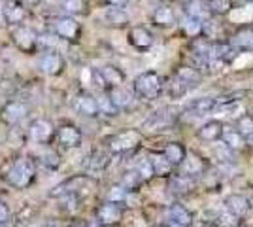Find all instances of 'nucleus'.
<instances>
[{
	"label": "nucleus",
	"instance_id": "2",
	"mask_svg": "<svg viewBox=\"0 0 253 227\" xmlns=\"http://www.w3.org/2000/svg\"><path fill=\"white\" fill-rule=\"evenodd\" d=\"M132 89L140 98H146V100H153L157 98L163 89H165V82L161 74H157L155 70H148V72H142L134 78V84Z\"/></svg>",
	"mask_w": 253,
	"mask_h": 227
},
{
	"label": "nucleus",
	"instance_id": "1",
	"mask_svg": "<svg viewBox=\"0 0 253 227\" xmlns=\"http://www.w3.org/2000/svg\"><path fill=\"white\" fill-rule=\"evenodd\" d=\"M34 176H36L34 163L31 159H19L8 167V171L4 173V180L13 189H25L34 182Z\"/></svg>",
	"mask_w": 253,
	"mask_h": 227
},
{
	"label": "nucleus",
	"instance_id": "10",
	"mask_svg": "<svg viewBox=\"0 0 253 227\" xmlns=\"http://www.w3.org/2000/svg\"><path fill=\"white\" fill-rule=\"evenodd\" d=\"M138 146V135L128 131V133H121L116 135L108 140V148L112 153H125V151H132Z\"/></svg>",
	"mask_w": 253,
	"mask_h": 227
},
{
	"label": "nucleus",
	"instance_id": "38",
	"mask_svg": "<svg viewBox=\"0 0 253 227\" xmlns=\"http://www.w3.org/2000/svg\"><path fill=\"white\" fill-rule=\"evenodd\" d=\"M187 8H189L187 13L193 15V17H199L201 21H204V19L210 17V11H208V8H206V2H195V0H193Z\"/></svg>",
	"mask_w": 253,
	"mask_h": 227
},
{
	"label": "nucleus",
	"instance_id": "51",
	"mask_svg": "<svg viewBox=\"0 0 253 227\" xmlns=\"http://www.w3.org/2000/svg\"><path fill=\"white\" fill-rule=\"evenodd\" d=\"M2 27H6V21H4V17H2V11H0V29Z\"/></svg>",
	"mask_w": 253,
	"mask_h": 227
},
{
	"label": "nucleus",
	"instance_id": "36",
	"mask_svg": "<svg viewBox=\"0 0 253 227\" xmlns=\"http://www.w3.org/2000/svg\"><path fill=\"white\" fill-rule=\"evenodd\" d=\"M126 199H128V189L123 187V185H114V187H110V191H108V195H106V201L117 203V205L125 203Z\"/></svg>",
	"mask_w": 253,
	"mask_h": 227
},
{
	"label": "nucleus",
	"instance_id": "42",
	"mask_svg": "<svg viewBox=\"0 0 253 227\" xmlns=\"http://www.w3.org/2000/svg\"><path fill=\"white\" fill-rule=\"evenodd\" d=\"M248 95V91H232V93H225L221 97L215 98V104H231V102H238L242 97Z\"/></svg>",
	"mask_w": 253,
	"mask_h": 227
},
{
	"label": "nucleus",
	"instance_id": "35",
	"mask_svg": "<svg viewBox=\"0 0 253 227\" xmlns=\"http://www.w3.org/2000/svg\"><path fill=\"white\" fill-rule=\"evenodd\" d=\"M38 157H40V163H42L45 169H49V171H55V169H59V165H61V157H59V153L53 150H43L38 153Z\"/></svg>",
	"mask_w": 253,
	"mask_h": 227
},
{
	"label": "nucleus",
	"instance_id": "24",
	"mask_svg": "<svg viewBox=\"0 0 253 227\" xmlns=\"http://www.w3.org/2000/svg\"><path fill=\"white\" fill-rule=\"evenodd\" d=\"M179 25H181V33L185 34L187 38H199V36H202V21L199 17H193V15L187 13Z\"/></svg>",
	"mask_w": 253,
	"mask_h": 227
},
{
	"label": "nucleus",
	"instance_id": "37",
	"mask_svg": "<svg viewBox=\"0 0 253 227\" xmlns=\"http://www.w3.org/2000/svg\"><path fill=\"white\" fill-rule=\"evenodd\" d=\"M96 102H98V114H104V116H110V118L117 116V112H119V110L114 106V102L110 100L108 93H104L100 98H96Z\"/></svg>",
	"mask_w": 253,
	"mask_h": 227
},
{
	"label": "nucleus",
	"instance_id": "15",
	"mask_svg": "<svg viewBox=\"0 0 253 227\" xmlns=\"http://www.w3.org/2000/svg\"><path fill=\"white\" fill-rule=\"evenodd\" d=\"M110 161H112L110 153H106V151H93V153H89L85 157L84 169L89 174H100L110 167Z\"/></svg>",
	"mask_w": 253,
	"mask_h": 227
},
{
	"label": "nucleus",
	"instance_id": "3",
	"mask_svg": "<svg viewBox=\"0 0 253 227\" xmlns=\"http://www.w3.org/2000/svg\"><path fill=\"white\" fill-rule=\"evenodd\" d=\"M10 40L21 53L31 55L38 49V33H36L32 27L25 25V23L11 27Z\"/></svg>",
	"mask_w": 253,
	"mask_h": 227
},
{
	"label": "nucleus",
	"instance_id": "18",
	"mask_svg": "<svg viewBox=\"0 0 253 227\" xmlns=\"http://www.w3.org/2000/svg\"><path fill=\"white\" fill-rule=\"evenodd\" d=\"M102 21L108 27H114V29H121L128 25V13L125 11V8H116V6H110L106 8V11L102 13Z\"/></svg>",
	"mask_w": 253,
	"mask_h": 227
},
{
	"label": "nucleus",
	"instance_id": "23",
	"mask_svg": "<svg viewBox=\"0 0 253 227\" xmlns=\"http://www.w3.org/2000/svg\"><path fill=\"white\" fill-rule=\"evenodd\" d=\"M169 222L179 224V226L189 227L193 224V214L187 208H183L181 205H170L169 206Z\"/></svg>",
	"mask_w": 253,
	"mask_h": 227
},
{
	"label": "nucleus",
	"instance_id": "17",
	"mask_svg": "<svg viewBox=\"0 0 253 227\" xmlns=\"http://www.w3.org/2000/svg\"><path fill=\"white\" fill-rule=\"evenodd\" d=\"M151 23L157 25V27H163V29L174 27L176 25V13L169 4H157L151 11Z\"/></svg>",
	"mask_w": 253,
	"mask_h": 227
},
{
	"label": "nucleus",
	"instance_id": "9",
	"mask_svg": "<svg viewBox=\"0 0 253 227\" xmlns=\"http://www.w3.org/2000/svg\"><path fill=\"white\" fill-rule=\"evenodd\" d=\"M121 220H123V208L117 203L106 201L104 205L96 208V222L100 226H117Z\"/></svg>",
	"mask_w": 253,
	"mask_h": 227
},
{
	"label": "nucleus",
	"instance_id": "11",
	"mask_svg": "<svg viewBox=\"0 0 253 227\" xmlns=\"http://www.w3.org/2000/svg\"><path fill=\"white\" fill-rule=\"evenodd\" d=\"M174 119H176V114H174V112H170L169 108H161V110H157V112H153V114L144 121V129L163 131V129H167L169 125H172Z\"/></svg>",
	"mask_w": 253,
	"mask_h": 227
},
{
	"label": "nucleus",
	"instance_id": "40",
	"mask_svg": "<svg viewBox=\"0 0 253 227\" xmlns=\"http://www.w3.org/2000/svg\"><path fill=\"white\" fill-rule=\"evenodd\" d=\"M134 171L140 174V178H142L144 182H148V180H151V178L155 176V174H153V167H151V161H149V159H142V161H138Z\"/></svg>",
	"mask_w": 253,
	"mask_h": 227
},
{
	"label": "nucleus",
	"instance_id": "26",
	"mask_svg": "<svg viewBox=\"0 0 253 227\" xmlns=\"http://www.w3.org/2000/svg\"><path fill=\"white\" fill-rule=\"evenodd\" d=\"M193 87L189 84H185V82H181L178 76H172L169 80V84H167V95L170 98H179L183 97L185 93H189Z\"/></svg>",
	"mask_w": 253,
	"mask_h": 227
},
{
	"label": "nucleus",
	"instance_id": "20",
	"mask_svg": "<svg viewBox=\"0 0 253 227\" xmlns=\"http://www.w3.org/2000/svg\"><path fill=\"white\" fill-rule=\"evenodd\" d=\"M225 208H227L229 212H232L234 216L242 218L252 210V203H250V199H248V197L236 193V195L227 197V201H225Z\"/></svg>",
	"mask_w": 253,
	"mask_h": 227
},
{
	"label": "nucleus",
	"instance_id": "57",
	"mask_svg": "<svg viewBox=\"0 0 253 227\" xmlns=\"http://www.w3.org/2000/svg\"><path fill=\"white\" fill-rule=\"evenodd\" d=\"M252 29H253V27H252Z\"/></svg>",
	"mask_w": 253,
	"mask_h": 227
},
{
	"label": "nucleus",
	"instance_id": "52",
	"mask_svg": "<svg viewBox=\"0 0 253 227\" xmlns=\"http://www.w3.org/2000/svg\"><path fill=\"white\" fill-rule=\"evenodd\" d=\"M40 227H57V226H53V224H45V226H40Z\"/></svg>",
	"mask_w": 253,
	"mask_h": 227
},
{
	"label": "nucleus",
	"instance_id": "29",
	"mask_svg": "<svg viewBox=\"0 0 253 227\" xmlns=\"http://www.w3.org/2000/svg\"><path fill=\"white\" fill-rule=\"evenodd\" d=\"M185 153L187 151H185V148L179 142H170L169 146L165 148V151H163V155L172 163V167L174 165H181V161L185 159Z\"/></svg>",
	"mask_w": 253,
	"mask_h": 227
},
{
	"label": "nucleus",
	"instance_id": "44",
	"mask_svg": "<svg viewBox=\"0 0 253 227\" xmlns=\"http://www.w3.org/2000/svg\"><path fill=\"white\" fill-rule=\"evenodd\" d=\"M57 34L55 33H45V34H38V45H42L45 49H53L55 44H57Z\"/></svg>",
	"mask_w": 253,
	"mask_h": 227
},
{
	"label": "nucleus",
	"instance_id": "56",
	"mask_svg": "<svg viewBox=\"0 0 253 227\" xmlns=\"http://www.w3.org/2000/svg\"><path fill=\"white\" fill-rule=\"evenodd\" d=\"M4 2H8V0H4Z\"/></svg>",
	"mask_w": 253,
	"mask_h": 227
},
{
	"label": "nucleus",
	"instance_id": "31",
	"mask_svg": "<svg viewBox=\"0 0 253 227\" xmlns=\"http://www.w3.org/2000/svg\"><path fill=\"white\" fill-rule=\"evenodd\" d=\"M151 167H153V174L155 176H169L172 173V163L163 155V153H155L149 157Z\"/></svg>",
	"mask_w": 253,
	"mask_h": 227
},
{
	"label": "nucleus",
	"instance_id": "5",
	"mask_svg": "<svg viewBox=\"0 0 253 227\" xmlns=\"http://www.w3.org/2000/svg\"><path fill=\"white\" fill-rule=\"evenodd\" d=\"M29 114H31V104L25 102V100H15L13 98V100H8L2 106V110H0V119H2V123L10 125V127H15Z\"/></svg>",
	"mask_w": 253,
	"mask_h": 227
},
{
	"label": "nucleus",
	"instance_id": "45",
	"mask_svg": "<svg viewBox=\"0 0 253 227\" xmlns=\"http://www.w3.org/2000/svg\"><path fill=\"white\" fill-rule=\"evenodd\" d=\"M11 216V210L10 206L6 205L4 201H0V224H8Z\"/></svg>",
	"mask_w": 253,
	"mask_h": 227
},
{
	"label": "nucleus",
	"instance_id": "50",
	"mask_svg": "<svg viewBox=\"0 0 253 227\" xmlns=\"http://www.w3.org/2000/svg\"><path fill=\"white\" fill-rule=\"evenodd\" d=\"M176 2H179V4H183V6H189L193 0H176Z\"/></svg>",
	"mask_w": 253,
	"mask_h": 227
},
{
	"label": "nucleus",
	"instance_id": "30",
	"mask_svg": "<svg viewBox=\"0 0 253 227\" xmlns=\"http://www.w3.org/2000/svg\"><path fill=\"white\" fill-rule=\"evenodd\" d=\"M206 8L210 11V15L221 17V15L231 13L234 8V2L232 0H206Z\"/></svg>",
	"mask_w": 253,
	"mask_h": 227
},
{
	"label": "nucleus",
	"instance_id": "46",
	"mask_svg": "<svg viewBox=\"0 0 253 227\" xmlns=\"http://www.w3.org/2000/svg\"><path fill=\"white\" fill-rule=\"evenodd\" d=\"M130 0H104V4L108 6H116V8H125Z\"/></svg>",
	"mask_w": 253,
	"mask_h": 227
},
{
	"label": "nucleus",
	"instance_id": "41",
	"mask_svg": "<svg viewBox=\"0 0 253 227\" xmlns=\"http://www.w3.org/2000/svg\"><path fill=\"white\" fill-rule=\"evenodd\" d=\"M217 226L219 227H236L238 226V216H234L227 208L217 216Z\"/></svg>",
	"mask_w": 253,
	"mask_h": 227
},
{
	"label": "nucleus",
	"instance_id": "28",
	"mask_svg": "<svg viewBox=\"0 0 253 227\" xmlns=\"http://www.w3.org/2000/svg\"><path fill=\"white\" fill-rule=\"evenodd\" d=\"M221 140H223V144L232 151L240 150V148H244V144H246V142H244V136L236 129H223Z\"/></svg>",
	"mask_w": 253,
	"mask_h": 227
},
{
	"label": "nucleus",
	"instance_id": "43",
	"mask_svg": "<svg viewBox=\"0 0 253 227\" xmlns=\"http://www.w3.org/2000/svg\"><path fill=\"white\" fill-rule=\"evenodd\" d=\"M236 131L242 135V136H248L250 133H253V118L252 116H242V118L236 121Z\"/></svg>",
	"mask_w": 253,
	"mask_h": 227
},
{
	"label": "nucleus",
	"instance_id": "27",
	"mask_svg": "<svg viewBox=\"0 0 253 227\" xmlns=\"http://www.w3.org/2000/svg\"><path fill=\"white\" fill-rule=\"evenodd\" d=\"M174 76H178L181 82L189 84L191 87H197L199 86V82L202 80L201 70H197L195 66H179Z\"/></svg>",
	"mask_w": 253,
	"mask_h": 227
},
{
	"label": "nucleus",
	"instance_id": "14",
	"mask_svg": "<svg viewBox=\"0 0 253 227\" xmlns=\"http://www.w3.org/2000/svg\"><path fill=\"white\" fill-rule=\"evenodd\" d=\"M106 93H108V97L110 100L114 102V106L117 110H126L132 106V102H134V95H132V91L130 89H126L123 86H114V87H108L106 89Z\"/></svg>",
	"mask_w": 253,
	"mask_h": 227
},
{
	"label": "nucleus",
	"instance_id": "6",
	"mask_svg": "<svg viewBox=\"0 0 253 227\" xmlns=\"http://www.w3.org/2000/svg\"><path fill=\"white\" fill-rule=\"evenodd\" d=\"M38 68L40 72L45 76H59L64 70V59L63 55L55 49H45L40 57H38Z\"/></svg>",
	"mask_w": 253,
	"mask_h": 227
},
{
	"label": "nucleus",
	"instance_id": "16",
	"mask_svg": "<svg viewBox=\"0 0 253 227\" xmlns=\"http://www.w3.org/2000/svg\"><path fill=\"white\" fill-rule=\"evenodd\" d=\"M74 108L84 118H96L98 116V102L89 93H80L74 100Z\"/></svg>",
	"mask_w": 253,
	"mask_h": 227
},
{
	"label": "nucleus",
	"instance_id": "55",
	"mask_svg": "<svg viewBox=\"0 0 253 227\" xmlns=\"http://www.w3.org/2000/svg\"><path fill=\"white\" fill-rule=\"evenodd\" d=\"M153 227H161V226H153Z\"/></svg>",
	"mask_w": 253,
	"mask_h": 227
},
{
	"label": "nucleus",
	"instance_id": "8",
	"mask_svg": "<svg viewBox=\"0 0 253 227\" xmlns=\"http://www.w3.org/2000/svg\"><path fill=\"white\" fill-rule=\"evenodd\" d=\"M29 136H31L32 142L47 144V142H51L53 136H55V127H53V123L49 119L38 118L31 123V127H29Z\"/></svg>",
	"mask_w": 253,
	"mask_h": 227
},
{
	"label": "nucleus",
	"instance_id": "54",
	"mask_svg": "<svg viewBox=\"0 0 253 227\" xmlns=\"http://www.w3.org/2000/svg\"><path fill=\"white\" fill-rule=\"evenodd\" d=\"M4 226H6V224H0V227H4Z\"/></svg>",
	"mask_w": 253,
	"mask_h": 227
},
{
	"label": "nucleus",
	"instance_id": "22",
	"mask_svg": "<svg viewBox=\"0 0 253 227\" xmlns=\"http://www.w3.org/2000/svg\"><path fill=\"white\" fill-rule=\"evenodd\" d=\"M98 72H100L102 80H104L106 89H108V87H114V86H123V82H125V72L114 65L102 66V68H98Z\"/></svg>",
	"mask_w": 253,
	"mask_h": 227
},
{
	"label": "nucleus",
	"instance_id": "53",
	"mask_svg": "<svg viewBox=\"0 0 253 227\" xmlns=\"http://www.w3.org/2000/svg\"><path fill=\"white\" fill-rule=\"evenodd\" d=\"M72 227H85V226H82V224H78V226H72Z\"/></svg>",
	"mask_w": 253,
	"mask_h": 227
},
{
	"label": "nucleus",
	"instance_id": "39",
	"mask_svg": "<svg viewBox=\"0 0 253 227\" xmlns=\"http://www.w3.org/2000/svg\"><path fill=\"white\" fill-rule=\"evenodd\" d=\"M142 182H144V180L140 178V174H138L136 171H126L125 176H123V180H121V185L126 187L128 191H132V189H136Z\"/></svg>",
	"mask_w": 253,
	"mask_h": 227
},
{
	"label": "nucleus",
	"instance_id": "25",
	"mask_svg": "<svg viewBox=\"0 0 253 227\" xmlns=\"http://www.w3.org/2000/svg\"><path fill=\"white\" fill-rule=\"evenodd\" d=\"M221 133H223V125L219 121H206L201 129H199V136L206 142H213L217 140V138H221Z\"/></svg>",
	"mask_w": 253,
	"mask_h": 227
},
{
	"label": "nucleus",
	"instance_id": "32",
	"mask_svg": "<svg viewBox=\"0 0 253 227\" xmlns=\"http://www.w3.org/2000/svg\"><path fill=\"white\" fill-rule=\"evenodd\" d=\"M189 110L195 116H204V114H211L215 110V98L210 97H202L193 100L189 104Z\"/></svg>",
	"mask_w": 253,
	"mask_h": 227
},
{
	"label": "nucleus",
	"instance_id": "12",
	"mask_svg": "<svg viewBox=\"0 0 253 227\" xmlns=\"http://www.w3.org/2000/svg\"><path fill=\"white\" fill-rule=\"evenodd\" d=\"M57 140L64 148H78V146H82L84 136H82V131L78 129L76 125L66 123V125H61L59 131H57Z\"/></svg>",
	"mask_w": 253,
	"mask_h": 227
},
{
	"label": "nucleus",
	"instance_id": "33",
	"mask_svg": "<svg viewBox=\"0 0 253 227\" xmlns=\"http://www.w3.org/2000/svg\"><path fill=\"white\" fill-rule=\"evenodd\" d=\"M181 165H183V173L189 174V176L199 174L202 171V167H204V163H202L201 157H197V155H193V153H185V159L181 161Z\"/></svg>",
	"mask_w": 253,
	"mask_h": 227
},
{
	"label": "nucleus",
	"instance_id": "34",
	"mask_svg": "<svg viewBox=\"0 0 253 227\" xmlns=\"http://www.w3.org/2000/svg\"><path fill=\"white\" fill-rule=\"evenodd\" d=\"M59 6L66 11V15H80L85 13V0H59Z\"/></svg>",
	"mask_w": 253,
	"mask_h": 227
},
{
	"label": "nucleus",
	"instance_id": "4",
	"mask_svg": "<svg viewBox=\"0 0 253 227\" xmlns=\"http://www.w3.org/2000/svg\"><path fill=\"white\" fill-rule=\"evenodd\" d=\"M53 33L64 42H78L82 36V25L72 15H59L51 21Z\"/></svg>",
	"mask_w": 253,
	"mask_h": 227
},
{
	"label": "nucleus",
	"instance_id": "7",
	"mask_svg": "<svg viewBox=\"0 0 253 227\" xmlns=\"http://www.w3.org/2000/svg\"><path fill=\"white\" fill-rule=\"evenodd\" d=\"M0 11H2V17H4L6 25H10V27L21 25L31 15L29 10H27V6L23 4L21 0H8V2H4V8Z\"/></svg>",
	"mask_w": 253,
	"mask_h": 227
},
{
	"label": "nucleus",
	"instance_id": "13",
	"mask_svg": "<svg viewBox=\"0 0 253 227\" xmlns=\"http://www.w3.org/2000/svg\"><path fill=\"white\" fill-rule=\"evenodd\" d=\"M126 38H128V44L138 51H146L153 45V34L146 27H132L126 34Z\"/></svg>",
	"mask_w": 253,
	"mask_h": 227
},
{
	"label": "nucleus",
	"instance_id": "19",
	"mask_svg": "<svg viewBox=\"0 0 253 227\" xmlns=\"http://www.w3.org/2000/svg\"><path fill=\"white\" fill-rule=\"evenodd\" d=\"M229 44L232 47H236L238 51H253V29L244 27L240 31H236L229 40Z\"/></svg>",
	"mask_w": 253,
	"mask_h": 227
},
{
	"label": "nucleus",
	"instance_id": "21",
	"mask_svg": "<svg viewBox=\"0 0 253 227\" xmlns=\"http://www.w3.org/2000/svg\"><path fill=\"white\" fill-rule=\"evenodd\" d=\"M169 187L172 193L176 195H181V193H189L195 189V180H193V176L189 174H174L172 178H170L169 182Z\"/></svg>",
	"mask_w": 253,
	"mask_h": 227
},
{
	"label": "nucleus",
	"instance_id": "48",
	"mask_svg": "<svg viewBox=\"0 0 253 227\" xmlns=\"http://www.w3.org/2000/svg\"><path fill=\"white\" fill-rule=\"evenodd\" d=\"M244 142H246V144H248V146L253 150V133H250L248 136H244Z\"/></svg>",
	"mask_w": 253,
	"mask_h": 227
},
{
	"label": "nucleus",
	"instance_id": "47",
	"mask_svg": "<svg viewBox=\"0 0 253 227\" xmlns=\"http://www.w3.org/2000/svg\"><path fill=\"white\" fill-rule=\"evenodd\" d=\"M21 2L25 4V6H31L32 8V6H40L43 0H21Z\"/></svg>",
	"mask_w": 253,
	"mask_h": 227
},
{
	"label": "nucleus",
	"instance_id": "49",
	"mask_svg": "<svg viewBox=\"0 0 253 227\" xmlns=\"http://www.w3.org/2000/svg\"><path fill=\"white\" fill-rule=\"evenodd\" d=\"M85 227H104V226H100L98 222H91V224H85Z\"/></svg>",
	"mask_w": 253,
	"mask_h": 227
}]
</instances>
